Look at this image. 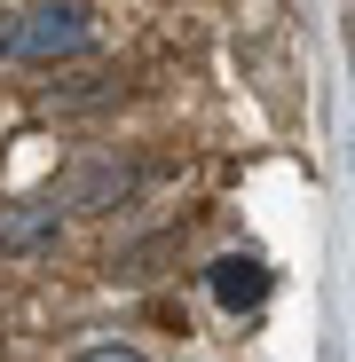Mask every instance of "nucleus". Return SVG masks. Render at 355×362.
Returning <instances> with one entry per match:
<instances>
[{
  "mask_svg": "<svg viewBox=\"0 0 355 362\" xmlns=\"http://www.w3.org/2000/svg\"><path fill=\"white\" fill-rule=\"evenodd\" d=\"M205 291L221 299L229 315H245V308H261V299H269V268H261L253 252H221V260L205 268Z\"/></svg>",
  "mask_w": 355,
  "mask_h": 362,
  "instance_id": "nucleus-2",
  "label": "nucleus"
},
{
  "mask_svg": "<svg viewBox=\"0 0 355 362\" xmlns=\"http://www.w3.org/2000/svg\"><path fill=\"white\" fill-rule=\"evenodd\" d=\"M79 362H142V354H135V346H87Z\"/></svg>",
  "mask_w": 355,
  "mask_h": 362,
  "instance_id": "nucleus-4",
  "label": "nucleus"
},
{
  "mask_svg": "<svg viewBox=\"0 0 355 362\" xmlns=\"http://www.w3.org/2000/svg\"><path fill=\"white\" fill-rule=\"evenodd\" d=\"M87 8L79 0H32V8H16V24L0 32V47L24 55V64H55V55H79L87 47Z\"/></svg>",
  "mask_w": 355,
  "mask_h": 362,
  "instance_id": "nucleus-1",
  "label": "nucleus"
},
{
  "mask_svg": "<svg viewBox=\"0 0 355 362\" xmlns=\"http://www.w3.org/2000/svg\"><path fill=\"white\" fill-rule=\"evenodd\" d=\"M0 245H55V205H40V213H9V221H0Z\"/></svg>",
  "mask_w": 355,
  "mask_h": 362,
  "instance_id": "nucleus-3",
  "label": "nucleus"
}]
</instances>
